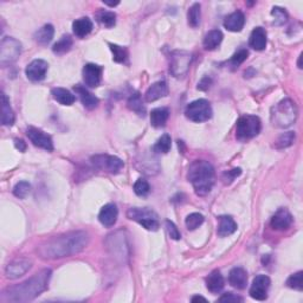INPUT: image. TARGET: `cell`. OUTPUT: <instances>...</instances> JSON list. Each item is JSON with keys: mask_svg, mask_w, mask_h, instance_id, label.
Wrapping results in <instances>:
<instances>
[{"mask_svg": "<svg viewBox=\"0 0 303 303\" xmlns=\"http://www.w3.org/2000/svg\"><path fill=\"white\" fill-rule=\"evenodd\" d=\"M51 94L57 102H59L63 106H71L75 103L76 97L71 92H69L68 89L64 88H53L51 90Z\"/></svg>", "mask_w": 303, "mask_h": 303, "instance_id": "28", "label": "cell"}, {"mask_svg": "<svg viewBox=\"0 0 303 303\" xmlns=\"http://www.w3.org/2000/svg\"><path fill=\"white\" fill-rule=\"evenodd\" d=\"M297 107L290 99H284L271 108L270 121L276 128H288L292 126L297 119Z\"/></svg>", "mask_w": 303, "mask_h": 303, "instance_id": "4", "label": "cell"}, {"mask_svg": "<svg viewBox=\"0 0 303 303\" xmlns=\"http://www.w3.org/2000/svg\"><path fill=\"white\" fill-rule=\"evenodd\" d=\"M73 89H75L76 94L79 95L81 102H82L84 108H87V109L89 110L95 109L97 104H99V99H97L94 94L90 93L88 89H86L82 86H76Z\"/></svg>", "mask_w": 303, "mask_h": 303, "instance_id": "22", "label": "cell"}, {"mask_svg": "<svg viewBox=\"0 0 303 303\" xmlns=\"http://www.w3.org/2000/svg\"><path fill=\"white\" fill-rule=\"evenodd\" d=\"M249 45L256 51H262L267 48V32L263 28H256L249 38Z\"/></svg>", "mask_w": 303, "mask_h": 303, "instance_id": "20", "label": "cell"}, {"mask_svg": "<svg viewBox=\"0 0 303 303\" xmlns=\"http://www.w3.org/2000/svg\"><path fill=\"white\" fill-rule=\"evenodd\" d=\"M245 23V17L243 12L236 11L231 15H229L224 20L225 29L229 30L231 32H240L243 29Z\"/></svg>", "mask_w": 303, "mask_h": 303, "instance_id": "21", "label": "cell"}, {"mask_svg": "<svg viewBox=\"0 0 303 303\" xmlns=\"http://www.w3.org/2000/svg\"><path fill=\"white\" fill-rule=\"evenodd\" d=\"M192 62V55L186 51L171 52L170 55V72L174 77H184L188 72Z\"/></svg>", "mask_w": 303, "mask_h": 303, "instance_id": "9", "label": "cell"}, {"mask_svg": "<svg viewBox=\"0 0 303 303\" xmlns=\"http://www.w3.org/2000/svg\"><path fill=\"white\" fill-rule=\"evenodd\" d=\"M119 3H106V5H109V6H116Z\"/></svg>", "mask_w": 303, "mask_h": 303, "instance_id": "51", "label": "cell"}, {"mask_svg": "<svg viewBox=\"0 0 303 303\" xmlns=\"http://www.w3.org/2000/svg\"><path fill=\"white\" fill-rule=\"evenodd\" d=\"M96 18L99 22L106 28H113L116 23V15L112 11H100L96 15Z\"/></svg>", "mask_w": 303, "mask_h": 303, "instance_id": "34", "label": "cell"}, {"mask_svg": "<svg viewBox=\"0 0 303 303\" xmlns=\"http://www.w3.org/2000/svg\"><path fill=\"white\" fill-rule=\"evenodd\" d=\"M117 217H119V211H117L116 205L107 204L100 211L99 220L100 223L106 228H112L116 224Z\"/></svg>", "mask_w": 303, "mask_h": 303, "instance_id": "17", "label": "cell"}, {"mask_svg": "<svg viewBox=\"0 0 303 303\" xmlns=\"http://www.w3.org/2000/svg\"><path fill=\"white\" fill-rule=\"evenodd\" d=\"M134 192L139 197H147L150 192V186L149 183L146 179H137L136 183L134 184Z\"/></svg>", "mask_w": 303, "mask_h": 303, "instance_id": "41", "label": "cell"}, {"mask_svg": "<svg viewBox=\"0 0 303 303\" xmlns=\"http://www.w3.org/2000/svg\"><path fill=\"white\" fill-rule=\"evenodd\" d=\"M55 35V29L51 24H45L35 33V40L40 45H46L51 42Z\"/></svg>", "mask_w": 303, "mask_h": 303, "instance_id": "30", "label": "cell"}, {"mask_svg": "<svg viewBox=\"0 0 303 303\" xmlns=\"http://www.w3.org/2000/svg\"><path fill=\"white\" fill-rule=\"evenodd\" d=\"M295 139H296V135L294 132L284 133L276 140L275 147L277 148V149H284V148L290 147L291 144L295 142Z\"/></svg>", "mask_w": 303, "mask_h": 303, "instance_id": "35", "label": "cell"}, {"mask_svg": "<svg viewBox=\"0 0 303 303\" xmlns=\"http://www.w3.org/2000/svg\"><path fill=\"white\" fill-rule=\"evenodd\" d=\"M168 116H170V110L167 108H156L152 110L150 114V123L156 128H161L166 124Z\"/></svg>", "mask_w": 303, "mask_h": 303, "instance_id": "29", "label": "cell"}, {"mask_svg": "<svg viewBox=\"0 0 303 303\" xmlns=\"http://www.w3.org/2000/svg\"><path fill=\"white\" fill-rule=\"evenodd\" d=\"M83 81L90 88L99 87L102 77V68L97 64H87L83 68Z\"/></svg>", "mask_w": 303, "mask_h": 303, "instance_id": "15", "label": "cell"}, {"mask_svg": "<svg viewBox=\"0 0 303 303\" xmlns=\"http://www.w3.org/2000/svg\"><path fill=\"white\" fill-rule=\"evenodd\" d=\"M15 147L18 149L19 152H25L26 150V143L23 140L16 139L15 140Z\"/></svg>", "mask_w": 303, "mask_h": 303, "instance_id": "48", "label": "cell"}, {"mask_svg": "<svg viewBox=\"0 0 303 303\" xmlns=\"http://www.w3.org/2000/svg\"><path fill=\"white\" fill-rule=\"evenodd\" d=\"M270 224L275 230H287L292 224V215L287 208H279L271 218Z\"/></svg>", "mask_w": 303, "mask_h": 303, "instance_id": "16", "label": "cell"}, {"mask_svg": "<svg viewBox=\"0 0 303 303\" xmlns=\"http://www.w3.org/2000/svg\"><path fill=\"white\" fill-rule=\"evenodd\" d=\"M92 164L99 170L106 171L108 173L117 174L124 167L123 161L115 156L108 154H97L92 157Z\"/></svg>", "mask_w": 303, "mask_h": 303, "instance_id": "10", "label": "cell"}, {"mask_svg": "<svg viewBox=\"0 0 303 303\" xmlns=\"http://www.w3.org/2000/svg\"><path fill=\"white\" fill-rule=\"evenodd\" d=\"M127 217L130 220H134L140 225H142L147 230L156 231L159 229V218H158V214L147 207H130L127 211Z\"/></svg>", "mask_w": 303, "mask_h": 303, "instance_id": "6", "label": "cell"}, {"mask_svg": "<svg viewBox=\"0 0 303 303\" xmlns=\"http://www.w3.org/2000/svg\"><path fill=\"white\" fill-rule=\"evenodd\" d=\"M165 225H166L168 236H170L172 240L179 241L180 238H181V235H180V231L178 230V228L176 226V225L172 223L171 220H166V223H165Z\"/></svg>", "mask_w": 303, "mask_h": 303, "instance_id": "44", "label": "cell"}, {"mask_svg": "<svg viewBox=\"0 0 303 303\" xmlns=\"http://www.w3.org/2000/svg\"><path fill=\"white\" fill-rule=\"evenodd\" d=\"M26 135H28L29 140L31 141L36 147L42 148V149H45L48 152L53 150V142L51 136L43 132V130L35 127H29L28 129H26Z\"/></svg>", "mask_w": 303, "mask_h": 303, "instance_id": "11", "label": "cell"}, {"mask_svg": "<svg viewBox=\"0 0 303 303\" xmlns=\"http://www.w3.org/2000/svg\"><path fill=\"white\" fill-rule=\"evenodd\" d=\"M301 59H302V55H299V58H298V68L302 69V64H301Z\"/></svg>", "mask_w": 303, "mask_h": 303, "instance_id": "50", "label": "cell"}, {"mask_svg": "<svg viewBox=\"0 0 303 303\" xmlns=\"http://www.w3.org/2000/svg\"><path fill=\"white\" fill-rule=\"evenodd\" d=\"M229 283L238 290L247 288L248 284V274L244 269L234 268L229 274Z\"/></svg>", "mask_w": 303, "mask_h": 303, "instance_id": "19", "label": "cell"}, {"mask_svg": "<svg viewBox=\"0 0 303 303\" xmlns=\"http://www.w3.org/2000/svg\"><path fill=\"white\" fill-rule=\"evenodd\" d=\"M211 79L208 76H205L203 80L200 81L199 83H198V89L200 90H207L208 88H210V84H211Z\"/></svg>", "mask_w": 303, "mask_h": 303, "instance_id": "47", "label": "cell"}, {"mask_svg": "<svg viewBox=\"0 0 303 303\" xmlns=\"http://www.w3.org/2000/svg\"><path fill=\"white\" fill-rule=\"evenodd\" d=\"M241 173H242L241 168H234V170L225 172L224 176H223V179L225 181V184L232 183V181H234L236 178H237L238 176H241Z\"/></svg>", "mask_w": 303, "mask_h": 303, "instance_id": "45", "label": "cell"}, {"mask_svg": "<svg viewBox=\"0 0 303 303\" xmlns=\"http://www.w3.org/2000/svg\"><path fill=\"white\" fill-rule=\"evenodd\" d=\"M262 129L259 117L254 115L241 116L236 124V137L238 141H248L257 136Z\"/></svg>", "mask_w": 303, "mask_h": 303, "instance_id": "5", "label": "cell"}, {"mask_svg": "<svg viewBox=\"0 0 303 303\" xmlns=\"http://www.w3.org/2000/svg\"><path fill=\"white\" fill-rule=\"evenodd\" d=\"M22 53V44L13 37H4L0 43V65H11L19 58Z\"/></svg>", "mask_w": 303, "mask_h": 303, "instance_id": "7", "label": "cell"}, {"mask_svg": "<svg viewBox=\"0 0 303 303\" xmlns=\"http://www.w3.org/2000/svg\"><path fill=\"white\" fill-rule=\"evenodd\" d=\"M271 15L274 16V18H275V22H274L275 25L281 26V25H283L284 23H287L288 13L284 9H281V8H278V6H275V8L272 9Z\"/></svg>", "mask_w": 303, "mask_h": 303, "instance_id": "42", "label": "cell"}, {"mask_svg": "<svg viewBox=\"0 0 303 303\" xmlns=\"http://www.w3.org/2000/svg\"><path fill=\"white\" fill-rule=\"evenodd\" d=\"M287 285L289 288L295 289V290L302 291L303 290V272L298 271V272H296V274L291 275L290 277L288 278Z\"/></svg>", "mask_w": 303, "mask_h": 303, "instance_id": "40", "label": "cell"}, {"mask_svg": "<svg viewBox=\"0 0 303 303\" xmlns=\"http://www.w3.org/2000/svg\"><path fill=\"white\" fill-rule=\"evenodd\" d=\"M198 301L207 302V299H206V298H204L203 296H194V297H192V302H198Z\"/></svg>", "mask_w": 303, "mask_h": 303, "instance_id": "49", "label": "cell"}, {"mask_svg": "<svg viewBox=\"0 0 303 303\" xmlns=\"http://www.w3.org/2000/svg\"><path fill=\"white\" fill-rule=\"evenodd\" d=\"M242 301H243V298L237 295L231 294V292H228V294L223 295L219 298V302H242Z\"/></svg>", "mask_w": 303, "mask_h": 303, "instance_id": "46", "label": "cell"}, {"mask_svg": "<svg viewBox=\"0 0 303 303\" xmlns=\"http://www.w3.org/2000/svg\"><path fill=\"white\" fill-rule=\"evenodd\" d=\"M72 38L70 36H63L58 42L53 45L52 51L56 53V55H64V53L69 52L72 48Z\"/></svg>", "mask_w": 303, "mask_h": 303, "instance_id": "31", "label": "cell"}, {"mask_svg": "<svg viewBox=\"0 0 303 303\" xmlns=\"http://www.w3.org/2000/svg\"><path fill=\"white\" fill-rule=\"evenodd\" d=\"M73 33L80 38L88 36L93 30V22L88 17H82V18L76 19L72 24Z\"/></svg>", "mask_w": 303, "mask_h": 303, "instance_id": "24", "label": "cell"}, {"mask_svg": "<svg viewBox=\"0 0 303 303\" xmlns=\"http://www.w3.org/2000/svg\"><path fill=\"white\" fill-rule=\"evenodd\" d=\"M200 4L199 3H194L190 8V10H188L187 13L188 25L192 26V28H197V26L200 24Z\"/></svg>", "mask_w": 303, "mask_h": 303, "instance_id": "33", "label": "cell"}, {"mask_svg": "<svg viewBox=\"0 0 303 303\" xmlns=\"http://www.w3.org/2000/svg\"><path fill=\"white\" fill-rule=\"evenodd\" d=\"M223 32L220 30H211L204 38V48L208 50V51L215 50L223 42Z\"/></svg>", "mask_w": 303, "mask_h": 303, "instance_id": "25", "label": "cell"}, {"mask_svg": "<svg viewBox=\"0 0 303 303\" xmlns=\"http://www.w3.org/2000/svg\"><path fill=\"white\" fill-rule=\"evenodd\" d=\"M110 51L113 52V59L116 63H126L128 59V51L123 46L116 45V44H109Z\"/></svg>", "mask_w": 303, "mask_h": 303, "instance_id": "36", "label": "cell"}, {"mask_svg": "<svg viewBox=\"0 0 303 303\" xmlns=\"http://www.w3.org/2000/svg\"><path fill=\"white\" fill-rule=\"evenodd\" d=\"M171 146V136L168 135V134H164L153 146V150L156 152V153H167V152H170Z\"/></svg>", "mask_w": 303, "mask_h": 303, "instance_id": "37", "label": "cell"}, {"mask_svg": "<svg viewBox=\"0 0 303 303\" xmlns=\"http://www.w3.org/2000/svg\"><path fill=\"white\" fill-rule=\"evenodd\" d=\"M204 220H205V218L203 214L191 213L187 215L186 220H185V224H186V228L188 229V230L193 231V230H196V229L199 228L200 225L204 223Z\"/></svg>", "mask_w": 303, "mask_h": 303, "instance_id": "38", "label": "cell"}, {"mask_svg": "<svg viewBox=\"0 0 303 303\" xmlns=\"http://www.w3.org/2000/svg\"><path fill=\"white\" fill-rule=\"evenodd\" d=\"M89 243L88 232L79 230L50 238L37 249L43 259H58L80 254Z\"/></svg>", "mask_w": 303, "mask_h": 303, "instance_id": "1", "label": "cell"}, {"mask_svg": "<svg viewBox=\"0 0 303 303\" xmlns=\"http://www.w3.org/2000/svg\"><path fill=\"white\" fill-rule=\"evenodd\" d=\"M248 56H249V52L247 51V50H244V49L238 50V51L231 57V59H230L231 65L235 66V68H238V66H240L241 64L248 58Z\"/></svg>", "mask_w": 303, "mask_h": 303, "instance_id": "43", "label": "cell"}, {"mask_svg": "<svg viewBox=\"0 0 303 303\" xmlns=\"http://www.w3.org/2000/svg\"><path fill=\"white\" fill-rule=\"evenodd\" d=\"M269 288H270V278L268 276H256L250 288V296L257 301H265L268 298Z\"/></svg>", "mask_w": 303, "mask_h": 303, "instance_id": "12", "label": "cell"}, {"mask_svg": "<svg viewBox=\"0 0 303 303\" xmlns=\"http://www.w3.org/2000/svg\"><path fill=\"white\" fill-rule=\"evenodd\" d=\"M49 64L43 59H35L29 64L28 68L25 70L26 76L32 82H39V81L44 80L48 72Z\"/></svg>", "mask_w": 303, "mask_h": 303, "instance_id": "14", "label": "cell"}, {"mask_svg": "<svg viewBox=\"0 0 303 303\" xmlns=\"http://www.w3.org/2000/svg\"><path fill=\"white\" fill-rule=\"evenodd\" d=\"M187 179L193 186L197 196H207L214 185V168L206 160L193 161L188 167Z\"/></svg>", "mask_w": 303, "mask_h": 303, "instance_id": "3", "label": "cell"}, {"mask_svg": "<svg viewBox=\"0 0 303 303\" xmlns=\"http://www.w3.org/2000/svg\"><path fill=\"white\" fill-rule=\"evenodd\" d=\"M168 94V86L165 81H159V82L153 83L146 92V101L147 102H154V101L161 99V97L167 96Z\"/></svg>", "mask_w": 303, "mask_h": 303, "instance_id": "18", "label": "cell"}, {"mask_svg": "<svg viewBox=\"0 0 303 303\" xmlns=\"http://www.w3.org/2000/svg\"><path fill=\"white\" fill-rule=\"evenodd\" d=\"M237 230V224L229 215H221L219 217V225H218V235L220 237H226L234 234Z\"/></svg>", "mask_w": 303, "mask_h": 303, "instance_id": "27", "label": "cell"}, {"mask_svg": "<svg viewBox=\"0 0 303 303\" xmlns=\"http://www.w3.org/2000/svg\"><path fill=\"white\" fill-rule=\"evenodd\" d=\"M2 123L4 126H12L15 123V113H13L8 96L2 94Z\"/></svg>", "mask_w": 303, "mask_h": 303, "instance_id": "26", "label": "cell"}, {"mask_svg": "<svg viewBox=\"0 0 303 303\" xmlns=\"http://www.w3.org/2000/svg\"><path fill=\"white\" fill-rule=\"evenodd\" d=\"M128 108L140 116H143L146 114V108L143 106L140 94L137 93L129 97V100H128Z\"/></svg>", "mask_w": 303, "mask_h": 303, "instance_id": "32", "label": "cell"}, {"mask_svg": "<svg viewBox=\"0 0 303 303\" xmlns=\"http://www.w3.org/2000/svg\"><path fill=\"white\" fill-rule=\"evenodd\" d=\"M51 275L52 271L50 269H44V270L32 276L28 281L15 285V287L6 288L2 294V299L4 302L31 301L48 289Z\"/></svg>", "mask_w": 303, "mask_h": 303, "instance_id": "2", "label": "cell"}, {"mask_svg": "<svg viewBox=\"0 0 303 303\" xmlns=\"http://www.w3.org/2000/svg\"><path fill=\"white\" fill-rule=\"evenodd\" d=\"M31 191V185L28 181H19L18 184L13 187V194L19 199H24Z\"/></svg>", "mask_w": 303, "mask_h": 303, "instance_id": "39", "label": "cell"}, {"mask_svg": "<svg viewBox=\"0 0 303 303\" xmlns=\"http://www.w3.org/2000/svg\"><path fill=\"white\" fill-rule=\"evenodd\" d=\"M212 107L207 100L200 99L196 100L193 102L188 104L185 114H186L187 119L193 121V122H205L212 117Z\"/></svg>", "mask_w": 303, "mask_h": 303, "instance_id": "8", "label": "cell"}, {"mask_svg": "<svg viewBox=\"0 0 303 303\" xmlns=\"http://www.w3.org/2000/svg\"><path fill=\"white\" fill-rule=\"evenodd\" d=\"M32 267V262L26 258H18L12 261L5 269L6 277L10 279H16L25 275Z\"/></svg>", "mask_w": 303, "mask_h": 303, "instance_id": "13", "label": "cell"}, {"mask_svg": "<svg viewBox=\"0 0 303 303\" xmlns=\"http://www.w3.org/2000/svg\"><path fill=\"white\" fill-rule=\"evenodd\" d=\"M224 285L225 281L223 275L220 274V271H212L206 278V287L212 294H218V292H220L224 289Z\"/></svg>", "mask_w": 303, "mask_h": 303, "instance_id": "23", "label": "cell"}]
</instances>
